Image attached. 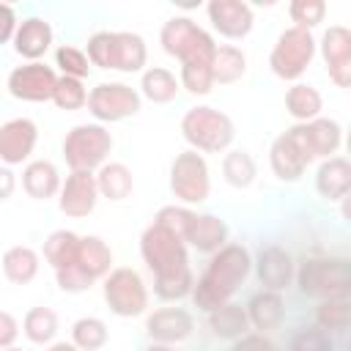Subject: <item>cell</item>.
<instances>
[{
	"label": "cell",
	"mask_w": 351,
	"mask_h": 351,
	"mask_svg": "<svg viewBox=\"0 0 351 351\" xmlns=\"http://www.w3.org/2000/svg\"><path fill=\"white\" fill-rule=\"evenodd\" d=\"M140 255L154 274V293L162 302H178L192 293L195 274L189 266V252L176 233L151 222L140 236Z\"/></svg>",
	"instance_id": "6da1fadb"
},
{
	"label": "cell",
	"mask_w": 351,
	"mask_h": 351,
	"mask_svg": "<svg viewBox=\"0 0 351 351\" xmlns=\"http://www.w3.org/2000/svg\"><path fill=\"white\" fill-rule=\"evenodd\" d=\"M250 271H252L250 250L228 241L222 250H217L208 258L206 271L195 280L192 293H189L195 307L203 313H211L214 307L230 302L236 296V291L244 285V280L250 277Z\"/></svg>",
	"instance_id": "7a4b0ae2"
},
{
	"label": "cell",
	"mask_w": 351,
	"mask_h": 351,
	"mask_svg": "<svg viewBox=\"0 0 351 351\" xmlns=\"http://www.w3.org/2000/svg\"><path fill=\"white\" fill-rule=\"evenodd\" d=\"M85 55L90 66L96 69H115L123 74L143 71L148 60V49L143 36L129 33V30H96L88 38Z\"/></svg>",
	"instance_id": "3957f363"
},
{
	"label": "cell",
	"mask_w": 351,
	"mask_h": 351,
	"mask_svg": "<svg viewBox=\"0 0 351 351\" xmlns=\"http://www.w3.org/2000/svg\"><path fill=\"white\" fill-rule=\"evenodd\" d=\"M181 134L197 154H222L236 137V126L228 112L217 107H189L181 118Z\"/></svg>",
	"instance_id": "277c9868"
},
{
	"label": "cell",
	"mask_w": 351,
	"mask_h": 351,
	"mask_svg": "<svg viewBox=\"0 0 351 351\" xmlns=\"http://www.w3.org/2000/svg\"><path fill=\"white\" fill-rule=\"evenodd\" d=\"M159 44L170 58L181 60V66L184 63H211L214 49H217L211 33L203 30L189 16H170L159 30Z\"/></svg>",
	"instance_id": "5b68a950"
},
{
	"label": "cell",
	"mask_w": 351,
	"mask_h": 351,
	"mask_svg": "<svg viewBox=\"0 0 351 351\" xmlns=\"http://www.w3.org/2000/svg\"><path fill=\"white\" fill-rule=\"evenodd\" d=\"M296 285L313 299H348L351 269L346 258H310L296 271Z\"/></svg>",
	"instance_id": "8992f818"
},
{
	"label": "cell",
	"mask_w": 351,
	"mask_h": 351,
	"mask_svg": "<svg viewBox=\"0 0 351 351\" xmlns=\"http://www.w3.org/2000/svg\"><path fill=\"white\" fill-rule=\"evenodd\" d=\"M112 151V134L104 123H77L63 137V159L69 170H99Z\"/></svg>",
	"instance_id": "52a82bcc"
},
{
	"label": "cell",
	"mask_w": 351,
	"mask_h": 351,
	"mask_svg": "<svg viewBox=\"0 0 351 351\" xmlns=\"http://www.w3.org/2000/svg\"><path fill=\"white\" fill-rule=\"evenodd\" d=\"M313 58H315V38H313V33L291 25V27H285L277 36V41L271 47V55H269V66H271L274 77L296 82L307 71Z\"/></svg>",
	"instance_id": "ba28073f"
},
{
	"label": "cell",
	"mask_w": 351,
	"mask_h": 351,
	"mask_svg": "<svg viewBox=\"0 0 351 351\" xmlns=\"http://www.w3.org/2000/svg\"><path fill=\"white\" fill-rule=\"evenodd\" d=\"M101 296H104V304L110 307V313H115L121 318H134L148 310V288H145L140 271H134L129 266H118L101 280Z\"/></svg>",
	"instance_id": "9c48e42d"
},
{
	"label": "cell",
	"mask_w": 351,
	"mask_h": 351,
	"mask_svg": "<svg viewBox=\"0 0 351 351\" xmlns=\"http://www.w3.org/2000/svg\"><path fill=\"white\" fill-rule=\"evenodd\" d=\"M170 192L176 200L184 206L203 203L211 192V176H208V162L197 151H181L173 165H170Z\"/></svg>",
	"instance_id": "30bf717a"
},
{
	"label": "cell",
	"mask_w": 351,
	"mask_h": 351,
	"mask_svg": "<svg viewBox=\"0 0 351 351\" xmlns=\"http://www.w3.org/2000/svg\"><path fill=\"white\" fill-rule=\"evenodd\" d=\"M291 140L296 143V148L302 151L304 162H315V159H329L340 151L343 145V126L335 118H313L307 123H293L288 129Z\"/></svg>",
	"instance_id": "8fae6325"
},
{
	"label": "cell",
	"mask_w": 351,
	"mask_h": 351,
	"mask_svg": "<svg viewBox=\"0 0 351 351\" xmlns=\"http://www.w3.org/2000/svg\"><path fill=\"white\" fill-rule=\"evenodd\" d=\"M140 93L126 82H99L88 93V110L99 123L126 121L140 112Z\"/></svg>",
	"instance_id": "7c38bea8"
},
{
	"label": "cell",
	"mask_w": 351,
	"mask_h": 351,
	"mask_svg": "<svg viewBox=\"0 0 351 351\" xmlns=\"http://www.w3.org/2000/svg\"><path fill=\"white\" fill-rule=\"evenodd\" d=\"M55 82H58L55 69L41 63V60H33V63L14 66L8 80H5V88H8V93L14 99L38 104V101H52Z\"/></svg>",
	"instance_id": "4fadbf2b"
},
{
	"label": "cell",
	"mask_w": 351,
	"mask_h": 351,
	"mask_svg": "<svg viewBox=\"0 0 351 351\" xmlns=\"http://www.w3.org/2000/svg\"><path fill=\"white\" fill-rule=\"evenodd\" d=\"M315 52H321L329 80L337 88L351 85V30L346 25H329L315 41Z\"/></svg>",
	"instance_id": "5bb4252c"
},
{
	"label": "cell",
	"mask_w": 351,
	"mask_h": 351,
	"mask_svg": "<svg viewBox=\"0 0 351 351\" xmlns=\"http://www.w3.org/2000/svg\"><path fill=\"white\" fill-rule=\"evenodd\" d=\"M99 203V189H96V176L85 173V170H71L66 176V181H60V192H58V208L71 217V219H82L88 217Z\"/></svg>",
	"instance_id": "9a60e30c"
},
{
	"label": "cell",
	"mask_w": 351,
	"mask_h": 351,
	"mask_svg": "<svg viewBox=\"0 0 351 351\" xmlns=\"http://www.w3.org/2000/svg\"><path fill=\"white\" fill-rule=\"evenodd\" d=\"M38 143V126L30 118H11L0 126V162L5 167L22 165L30 159Z\"/></svg>",
	"instance_id": "2e32d148"
},
{
	"label": "cell",
	"mask_w": 351,
	"mask_h": 351,
	"mask_svg": "<svg viewBox=\"0 0 351 351\" xmlns=\"http://www.w3.org/2000/svg\"><path fill=\"white\" fill-rule=\"evenodd\" d=\"M206 14H208L211 27H214L219 36L233 38V41L250 36L252 22H255L252 5L244 3V0H211V3L206 5Z\"/></svg>",
	"instance_id": "e0dca14e"
},
{
	"label": "cell",
	"mask_w": 351,
	"mask_h": 351,
	"mask_svg": "<svg viewBox=\"0 0 351 351\" xmlns=\"http://www.w3.org/2000/svg\"><path fill=\"white\" fill-rule=\"evenodd\" d=\"M192 329H195V318L184 307H159L145 318V332L151 343H162V346H176L186 340Z\"/></svg>",
	"instance_id": "ac0fdd59"
},
{
	"label": "cell",
	"mask_w": 351,
	"mask_h": 351,
	"mask_svg": "<svg viewBox=\"0 0 351 351\" xmlns=\"http://www.w3.org/2000/svg\"><path fill=\"white\" fill-rule=\"evenodd\" d=\"M252 266H255V274H258L263 291H277V293H282V291L293 282V277H296V266H293L291 252L282 250V247H277V244L263 247V250L258 252V258H255Z\"/></svg>",
	"instance_id": "d6986e66"
},
{
	"label": "cell",
	"mask_w": 351,
	"mask_h": 351,
	"mask_svg": "<svg viewBox=\"0 0 351 351\" xmlns=\"http://www.w3.org/2000/svg\"><path fill=\"white\" fill-rule=\"evenodd\" d=\"M71 269H77L90 285L112 271V250L101 236H80V247Z\"/></svg>",
	"instance_id": "ffe728a7"
},
{
	"label": "cell",
	"mask_w": 351,
	"mask_h": 351,
	"mask_svg": "<svg viewBox=\"0 0 351 351\" xmlns=\"http://www.w3.org/2000/svg\"><path fill=\"white\" fill-rule=\"evenodd\" d=\"M11 44H14V52L19 58H25L27 63L41 60L47 55V49L52 47V25L41 16H27V19L16 22Z\"/></svg>",
	"instance_id": "44dd1931"
},
{
	"label": "cell",
	"mask_w": 351,
	"mask_h": 351,
	"mask_svg": "<svg viewBox=\"0 0 351 351\" xmlns=\"http://www.w3.org/2000/svg\"><path fill=\"white\" fill-rule=\"evenodd\" d=\"M315 189L329 203L346 200V195L351 189V162L343 154L321 159V165L315 170Z\"/></svg>",
	"instance_id": "7402d4cb"
},
{
	"label": "cell",
	"mask_w": 351,
	"mask_h": 351,
	"mask_svg": "<svg viewBox=\"0 0 351 351\" xmlns=\"http://www.w3.org/2000/svg\"><path fill=\"white\" fill-rule=\"evenodd\" d=\"M186 247L203 252V255H214L217 250H222L228 244V225L225 219H219L217 214H195L189 230H186V239H184Z\"/></svg>",
	"instance_id": "603a6c76"
},
{
	"label": "cell",
	"mask_w": 351,
	"mask_h": 351,
	"mask_svg": "<svg viewBox=\"0 0 351 351\" xmlns=\"http://www.w3.org/2000/svg\"><path fill=\"white\" fill-rule=\"evenodd\" d=\"M269 165H271V173L280 178V181H299L307 170V162L302 156V151L296 148V143L291 140L288 132H282L280 137H274L271 148H269Z\"/></svg>",
	"instance_id": "cb8c5ba5"
},
{
	"label": "cell",
	"mask_w": 351,
	"mask_h": 351,
	"mask_svg": "<svg viewBox=\"0 0 351 351\" xmlns=\"http://www.w3.org/2000/svg\"><path fill=\"white\" fill-rule=\"evenodd\" d=\"M244 310H247L250 326H255L261 335H266V332H274L282 324V318H285V299L277 291H258Z\"/></svg>",
	"instance_id": "d4e9b609"
},
{
	"label": "cell",
	"mask_w": 351,
	"mask_h": 351,
	"mask_svg": "<svg viewBox=\"0 0 351 351\" xmlns=\"http://www.w3.org/2000/svg\"><path fill=\"white\" fill-rule=\"evenodd\" d=\"M22 189L33 200H49L60 192V173L49 159H33L22 170Z\"/></svg>",
	"instance_id": "484cf974"
},
{
	"label": "cell",
	"mask_w": 351,
	"mask_h": 351,
	"mask_svg": "<svg viewBox=\"0 0 351 351\" xmlns=\"http://www.w3.org/2000/svg\"><path fill=\"white\" fill-rule=\"evenodd\" d=\"M208 315V329L214 337L219 340H239L241 335L250 332V318H247V310L236 302H225L219 307H214Z\"/></svg>",
	"instance_id": "4316f807"
},
{
	"label": "cell",
	"mask_w": 351,
	"mask_h": 351,
	"mask_svg": "<svg viewBox=\"0 0 351 351\" xmlns=\"http://www.w3.org/2000/svg\"><path fill=\"white\" fill-rule=\"evenodd\" d=\"M93 176H96L99 197L118 203V200H126L134 189V176L123 162H104Z\"/></svg>",
	"instance_id": "83f0119b"
},
{
	"label": "cell",
	"mask_w": 351,
	"mask_h": 351,
	"mask_svg": "<svg viewBox=\"0 0 351 351\" xmlns=\"http://www.w3.org/2000/svg\"><path fill=\"white\" fill-rule=\"evenodd\" d=\"M0 266H3V274H5L8 282H14V285H27V282H33L36 274H38V252H36L33 247H27V244L8 247V250L3 252Z\"/></svg>",
	"instance_id": "f1b7e54d"
},
{
	"label": "cell",
	"mask_w": 351,
	"mask_h": 351,
	"mask_svg": "<svg viewBox=\"0 0 351 351\" xmlns=\"http://www.w3.org/2000/svg\"><path fill=\"white\" fill-rule=\"evenodd\" d=\"M178 90H181V85H178V77L170 71V69H165V66H151V69H145L143 71V77H140V99H148V101H154V104H167V101H173L176 96H178Z\"/></svg>",
	"instance_id": "f546056e"
},
{
	"label": "cell",
	"mask_w": 351,
	"mask_h": 351,
	"mask_svg": "<svg viewBox=\"0 0 351 351\" xmlns=\"http://www.w3.org/2000/svg\"><path fill=\"white\" fill-rule=\"evenodd\" d=\"M247 74V55L233 44H217L211 58V80L214 85L239 82Z\"/></svg>",
	"instance_id": "4dcf8cb0"
},
{
	"label": "cell",
	"mask_w": 351,
	"mask_h": 351,
	"mask_svg": "<svg viewBox=\"0 0 351 351\" xmlns=\"http://www.w3.org/2000/svg\"><path fill=\"white\" fill-rule=\"evenodd\" d=\"M321 107H324L321 93L313 85H307V82H293L285 90V110H288V115L296 123H307V121L318 118L321 115Z\"/></svg>",
	"instance_id": "1f68e13d"
},
{
	"label": "cell",
	"mask_w": 351,
	"mask_h": 351,
	"mask_svg": "<svg viewBox=\"0 0 351 351\" xmlns=\"http://www.w3.org/2000/svg\"><path fill=\"white\" fill-rule=\"evenodd\" d=\"M222 176L225 181L233 186V189H247L255 184V176H258V165L252 159L250 151L244 148H230L225 156H222Z\"/></svg>",
	"instance_id": "d6a6232c"
},
{
	"label": "cell",
	"mask_w": 351,
	"mask_h": 351,
	"mask_svg": "<svg viewBox=\"0 0 351 351\" xmlns=\"http://www.w3.org/2000/svg\"><path fill=\"white\" fill-rule=\"evenodd\" d=\"M77 247H80V236L74 230H52L44 241V261L58 271V269H66L74 263V255H77Z\"/></svg>",
	"instance_id": "836d02e7"
},
{
	"label": "cell",
	"mask_w": 351,
	"mask_h": 351,
	"mask_svg": "<svg viewBox=\"0 0 351 351\" xmlns=\"http://www.w3.org/2000/svg\"><path fill=\"white\" fill-rule=\"evenodd\" d=\"M22 332L36 346H49L58 335V315L49 307H30L22 318Z\"/></svg>",
	"instance_id": "e575fe53"
},
{
	"label": "cell",
	"mask_w": 351,
	"mask_h": 351,
	"mask_svg": "<svg viewBox=\"0 0 351 351\" xmlns=\"http://www.w3.org/2000/svg\"><path fill=\"white\" fill-rule=\"evenodd\" d=\"M107 340H110L107 324L96 315H85V318H77L71 324V343L80 351H99L107 346Z\"/></svg>",
	"instance_id": "d590c367"
},
{
	"label": "cell",
	"mask_w": 351,
	"mask_h": 351,
	"mask_svg": "<svg viewBox=\"0 0 351 351\" xmlns=\"http://www.w3.org/2000/svg\"><path fill=\"white\" fill-rule=\"evenodd\" d=\"M315 324L326 335H340L351 324V302L348 299H324L315 307Z\"/></svg>",
	"instance_id": "8d00e7d4"
},
{
	"label": "cell",
	"mask_w": 351,
	"mask_h": 351,
	"mask_svg": "<svg viewBox=\"0 0 351 351\" xmlns=\"http://www.w3.org/2000/svg\"><path fill=\"white\" fill-rule=\"evenodd\" d=\"M52 101L71 112V110H82L88 104V88L82 80H74V77H60L58 74V82H55V90H52Z\"/></svg>",
	"instance_id": "74e56055"
},
{
	"label": "cell",
	"mask_w": 351,
	"mask_h": 351,
	"mask_svg": "<svg viewBox=\"0 0 351 351\" xmlns=\"http://www.w3.org/2000/svg\"><path fill=\"white\" fill-rule=\"evenodd\" d=\"M55 66L60 69V77H74V80H85L90 74V60L85 55V49L71 47V44H60L55 49Z\"/></svg>",
	"instance_id": "f35d334b"
},
{
	"label": "cell",
	"mask_w": 351,
	"mask_h": 351,
	"mask_svg": "<svg viewBox=\"0 0 351 351\" xmlns=\"http://www.w3.org/2000/svg\"><path fill=\"white\" fill-rule=\"evenodd\" d=\"M288 16H291L293 27L313 33V27H318L326 16V3L324 0H293L288 5Z\"/></svg>",
	"instance_id": "ab89813d"
},
{
	"label": "cell",
	"mask_w": 351,
	"mask_h": 351,
	"mask_svg": "<svg viewBox=\"0 0 351 351\" xmlns=\"http://www.w3.org/2000/svg\"><path fill=\"white\" fill-rule=\"evenodd\" d=\"M178 85L192 96H206L214 88L211 63H184L178 74Z\"/></svg>",
	"instance_id": "60d3db41"
},
{
	"label": "cell",
	"mask_w": 351,
	"mask_h": 351,
	"mask_svg": "<svg viewBox=\"0 0 351 351\" xmlns=\"http://www.w3.org/2000/svg\"><path fill=\"white\" fill-rule=\"evenodd\" d=\"M192 219H195V211H192L189 206H176V203H173V206H162V208L156 211V217H154L156 225H162L165 230L176 233L181 241L186 239V230H189Z\"/></svg>",
	"instance_id": "b9f144b4"
},
{
	"label": "cell",
	"mask_w": 351,
	"mask_h": 351,
	"mask_svg": "<svg viewBox=\"0 0 351 351\" xmlns=\"http://www.w3.org/2000/svg\"><path fill=\"white\" fill-rule=\"evenodd\" d=\"M288 351H335L332 335H326L324 329L313 326V329H302L291 337Z\"/></svg>",
	"instance_id": "7bdbcfd3"
},
{
	"label": "cell",
	"mask_w": 351,
	"mask_h": 351,
	"mask_svg": "<svg viewBox=\"0 0 351 351\" xmlns=\"http://www.w3.org/2000/svg\"><path fill=\"white\" fill-rule=\"evenodd\" d=\"M230 351H280L266 335H261V332H247V335H241L239 340H233V348Z\"/></svg>",
	"instance_id": "ee69618b"
},
{
	"label": "cell",
	"mask_w": 351,
	"mask_h": 351,
	"mask_svg": "<svg viewBox=\"0 0 351 351\" xmlns=\"http://www.w3.org/2000/svg\"><path fill=\"white\" fill-rule=\"evenodd\" d=\"M16 335H19V324H16V318H14L11 313L0 310V351L8 348V346H14Z\"/></svg>",
	"instance_id": "f6af8a7d"
},
{
	"label": "cell",
	"mask_w": 351,
	"mask_h": 351,
	"mask_svg": "<svg viewBox=\"0 0 351 351\" xmlns=\"http://www.w3.org/2000/svg\"><path fill=\"white\" fill-rule=\"evenodd\" d=\"M14 30H16V14L8 3H0V47L14 38Z\"/></svg>",
	"instance_id": "bcb514c9"
},
{
	"label": "cell",
	"mask_w": 351,
	"mask_h": 351,
	"mask_svg": "<svg viewBox=\"0 0 351 351\" xmlns=\"http://www.w3.org/2000/svg\"><path fill=\"white\" fill-rule=\"evenodd\" d=\"M14 189H16V178H14L11 167L0 165V203H3V200H8V197L14 195Z\"/></svg>",
	"instance_id": "7dc6e473"
},
{
	"label": "cell",
	"mask_w": 351,
	"mask_h": 351,
	"mask_svg": "<svg viewBox=\"0 0 351 351\" xmlns=\"http://www.w3.org/2000/svg\"><path fill=\"white\" fill-rule=\"evenodd\" d=\"M47 351H80L74 343H66V340H60V343H49V348Z\"/></svg>",
	"instance_id": "c3c4849f"
},
{
	"label": "cell",
	"mask_w": 351,
	"mask_h": 351,
	"mask_svg": "<svg viewBox=\"0 0 351 351\" xmlns=\"http://www.w3.org/2000/svg\"><path fill=\"white\" fill-rule=\"evenodd\" d=\"M145 351H176V346H162V343H151Z\"/></svg>",
	"instance_id": "681fc988"
},
{
	"label": "cell",
	"mask_w": 351,
	"mask_h": 351,
	"mask_svg": "<svg viewBox=\"0 0 351 351\" xmlns=\"http://www.w3.org/2000/svg\"><path fill=\"white\" fill-rule=\"evenodd\" d=\"M3 351H22V348H16V346H8V348H3Z\"/></svg>",
	"instance_id": "f907efd6"
}]
</instances>
